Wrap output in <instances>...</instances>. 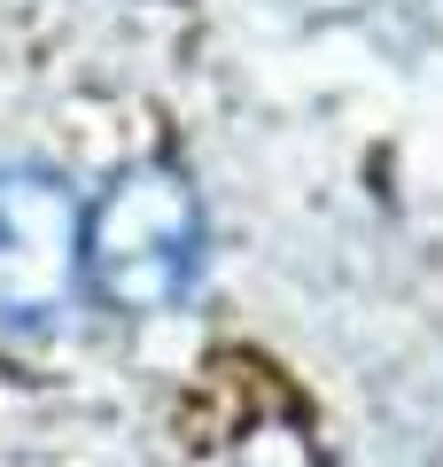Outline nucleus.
I'll list each match as a JSON object with an SVG mask.
<instances>
[{
	"mask_svg": "<svg viewBox=\"0 0 443 467\" xmlns=\"http://www.w3.org/2000/svg\"><path fill=\"white\" fill-rule=\"evenodd\" d=\"M78 265L117 312H164L202 273V202L180 171L132 164L78 218Z\"/></svg>",
	"mask_w": 443,
	"mask_h": 467,
	"instance_id": "obj_1",
	"label": "nucleus"
},
{
	"mask_svg": "<svg viewBox=\"0 0 443 467\" xmlns=\"http://www.w3.org/2000/svg\"><path fill=\"white\" fill-rule=\"evenodd\" d=\"M78 202L39 171H0V312H47L78 273Z\"/></svg>",
	"mask_w": 443,
	"mask_h": 467,
	"instance_id": "obj_2",
	"label": "nucleus"
}]
</instances>
